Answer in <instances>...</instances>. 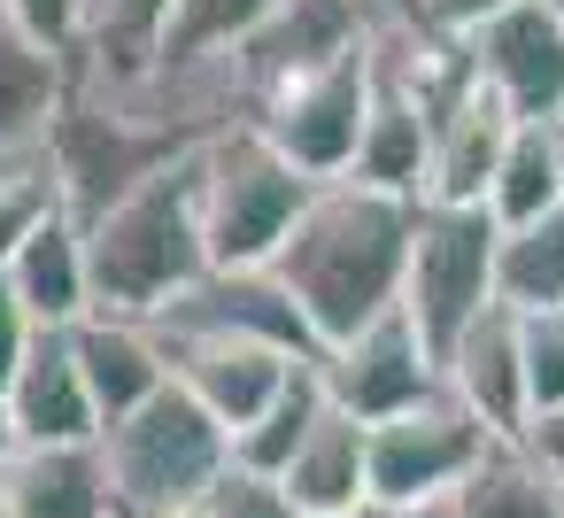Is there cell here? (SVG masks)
Masks as SVG:
<instances>
[{"mask_svg": "<svg viewBox=\"0 0 564 518\" xmlns=\"http://www.w3.org/2000/svg\"><path fill=\"white\" fill-rule=\"evenodd\" d=\"M410 233H417V202H402V194H379V186H356V179H325L310 194V209L294 217L271 271L302 302L317 348L348 341L356 325H371L379 310L402 302Z\"/></svg>", "mask_w": 564, "mask_h": 518, "instance_id": "cell-1", "label": "cell"}, {"mask_svg": "<svg viewBox=\"0 0 564 518\" xmlns=\"http://www.w3.org/2000/svg\"><path fill=\"white\" fill-rule=\"evenodd\" d=\"M86 263H94V310H117V317H155L171 294H186L209 271L194 155L163 163L124 202H109L86 225Z\"/></svg>", "mask_w": 564, "mask_h": 518, "instance_id": "cell-2", "label": "cell"}, {"mask_svg": "<svg viewBox=\"0 0 564 518\" xmlns=\"http://www.w3.org/2000/svg\"><path fill=\"white\" fill-rule=\"evenodd\" d=\"M101 464L124 518H155L178 503H209V487L232 472V433L194 402L186 379H163L140 410L101 425Z\"/></svg>", "mask_w": 564, "mask_h": 518, "instance_id": "cell-3", "label": "cell"}, {"mask_svg": "<svg viewBox=\"0 0 564 518\" xmlns=\"http://www.w3.org/2000/svg\"><path fill=\"white\" fill-rule=\"evenodd\" d=\"M194 171H202V240H209V263L225 271H263L317 194V179L294 171L256 125L209 132L194 148Z\"/></svg>", "mask_w": 564, "mask_h": 518, "instance_id": "cell-4", "label": "cell"}, {"mask_svg": "<svg viewBox=\"0 0 564 518\" xmlns=\"http://www.w3.org/2000/svg\"><path fill=\"white\" fill-rule=\"evenodd\" d=\"M202 140H186L178 125L148 117L132 94H109V86H70L55 132H47V155H55V179H63V209L78 225H94L109 202H124L140 179H155L163 163L194 155Z\"/></svg>", "mask_w": 564, "mask_h": 518, "instance_id": "cell-5", "label": "cell"}, {"mask_svg": "<svg viewBox=\"0 0 564 518\" xmlns=\"http://www.w3.org/2000/svg\"><path fill=\"white\" fill-rule=\"evenodd\" d=\"M495 248L502 225L487 217V202H417V233H410V271H402V310L417 317V333L433 341V356L487 310L495 294Z\"/></svg>", "mask_w": 564, "mask_h": 518, "instance_id": "cell-6", "label": "cell"}, {"mask_svg": "<svg viewBox=\"0 0 564 518\" xmlns=\"http://www.w3.org/2000/svg\"><path fill=\"white\" fill-rule=\"evenodd\" d=\"M364 117H371V40L348 47V55H333V63H317V71L279 78V86L248 109V125H256L294 171H310L317 186L356 171Z\"/></svg>", "mask_w": 564, "mask_h": 518, "instance_id": "cell-7", "label": "cell"}, {"mask_svg": "<svg viewBox=\"0 0 564 518\" xmlns=\"http://www.w3.org/2000/svg\"><path fill=\"white\" fill-rule=\"evenodd\" d=\"M487 425L441 387L417 410H394L371 425L364 456H371V503H402V510H448V495L464 487V472L487 456Z\"/></svg>", "mask_w": 564, "mask_h": 518, "instance_id": "cell-8", "label": "cell"}, {"mask_svg": "<svg viewBox=\"0 0 564 518\" xmlns=\"http://www.w3.org/2000/svg\"><path fill=\"white\" fill-rule=\"evenodd\" d=\"M148 325H155L163 356L186 348V341H263V348H286V356H302V364L325 356L317 333H310V317H302V302L279 287L271 263H263V271H225V263H209V271H202L186 294H171Z\"/></svg>", "mask_w": 564, "mask_h": 518, "instance_id": "cell-9", "label": "cell"}, {"mask_svg": "<svg viewBox=\"0 0 564 518\" xmlns=\"http://www.w3.org/2000/svg\"><path fill=\"white\" fill-rule=\"evenodd\" d=\"M317 379H325L333 410L379 425V418L417 410L425 395H441V356H433V341L417 333V317L394 302V310H379L371 325H356L348 341H333V348L317 356Z\"/></svg>", "mask_w": 564, "mask_h": 518, "instance_id": "cell-10", "label": "cell"}, {"mask_svg": "<svg viewBox=\"0 0 564 518\" xmlns=\"http://www.w3.org/2000/svg\"><path fill=\"white\" fill-rule=\"evenodd\" d=\"M518 132V109L456 63V78L433 94V163H425V202H487V179Z\"/></svg>", "mask_w": 564, "mask_h": 518, "instance_id": "cell-11", "label": "cell"}, {"mask_svg": "<svg viewBox=\"0 0 564 518\" xmlns=\"http://www.w3.org/2000/svg\"><path fill=\"white\" fill-rule=\"evenodd\" d=\"M464 63L518 117H541V125L564 117V24L541 9V0H510V9H495L479 32H464Z\"/></svg>", "mask_w": 564, "mask_h": 518, "instance_id": "cell-12", "label": "cell"}, {"mask_svg": "<svg viewBox=\"0 0 564 518\" xmlns=\"http://www.w3.org/2000/svg\"><path fill=\"white\" fill-rule=\"evenodd\" d=\"M441 387H448L495 441H525V433H533L525 348H518V310H510V302H487V310L441 348Z\"/></svg>", "mask_w": 564, "mask_h": 518, "instance_id": "cell-13", "label": "cell"}, {"mask_svg": "<svg viewBox=\"0 0 564 518\" xmlns=\"http://www.w3.org/2000/svg\"><path fill=\"white\" fill-rule=\"evenodd\" d=\"M9 410H17L24 449H40V441H101V410H94L86 371H78L70 325H40V341L9 371Z\"/></svg>", "mask_w": 564, "mask_h": 518, "instance_id": "cell-14", "label": "cell"}, {"mask_svg": "<svg viewBox=\"0 0 564 518\" xmlns=\"http://www.w3.org/2000/svg\"><path fill=\"white\" fill-rule=\"evenodd\" d=\"M294 371H302V356L263 348V341H186V348H171V379H186L194 402H202L225 433L256 425V418L279 402V387H286Z\"/></svg>", "mask_w": 564, "mask_h": 518, "instance_id": "cell-15", "label": "cell"}, {"mask_svg": "<svg viewBox=\"0 0 564 518\" xmlns=\"http://www.w3.org/2000/svg\"><path fill=\"white\" fill-rule=\"evenodd\" d=\"M0 487H9L17 518H124L117 487H109V464H101V441L17 449L9 464H0Z\"/></svg>", "mask_w": 564, "mask_h": 518, "instance_id": "cell-16", "label": "cell"}, {"mask_svg": "<svg viewBox=\"0 0 564 518\" xmlns=\"http://www.w3.org/2000/svg\"><path fill=\"white\" fill-rule=\"evenodd\" d=\"M70 348H78L86 387H94L101 425H109V418H124V410H140V402L171 379V356H163V341H155V325H148V317L94 310V317H78V325H70Z\"/></svg>", "mask_w": 564, "mask_h": 518, "instance_id": "cell-17", "label": "cell"}, {"mask_svg": "<svg viewBox=\"0 0 564 518\" xmlns=\"http://www.w3.org/2000/svg\"><path fill=\"white\" fill-rule=\"evenodd\" d=\"M364 441H371L364 418L325 410V418L310 425V441L294 449V464L279 472L286 503H294L302 518H356V510L371 503V456H364Z\"/></svg>", "mask_w": 564, "mask_h": 518, "instance_id": "cell-18", "label": "cell"}, {"mask_svg": "<svg viewBox=\"0 0 564 518\" xmlns=\"http://www.w3.org/2000/svg\"><path fill=\"white\" fill-rule=\"evenodd\" d=\"M9 287L40 325H78L94 317V263H86V225L63 209L47 217L17 256H9Z\"/></svg>", "mask_w": 564, "mask_h": 518, "instance_id": "cell-19", "label": "cell"}, {"mask_svg": "<svg viewBox=\"0 0 564 518\" xmlns=\"http://www.w3.org/2000/svg\"><path fill=\"white\" fill-rule=\"evenodd\" d=\"M271 17H279V0H171V24H163V47H155V78L232 63Z\"/></svg>", "mask_w": 564, "mask_h": 518, "instance_id": "cell-20", "label": "cell"}, {"mask_svg": "<svg viewBox=\"0 0 564 518\" xmlns=\"http://www.w3.org/2000/svg\"><path fill=\"white\" fill-rule=\"evenodd\" d=\"M441 518H564V495L525 441H487V456L464 472Z\"/></svg>", "mask_w": 564, "mask_h": 518, "instance_id": "cell-21", "label": "cell"}, {"mask_svg": "<svg viewBox=\"0 0 564 518\" xmlns=\"http://www.w3.org/2000/svg\"><path fill=\"white\" fill-rule=\"evenodd\" d=\"M556 202H564L556 125H541V117H518L510 148H502V163H495V179H487V217L510 233V225H533V217H541V209H556Z\"/></svg>", "mask_w": 564, "mask_h": 518, "instance_id": "cell-22", "label": "cell"}, {"mask_svg": "<svg viewBox=\"0 0 564 518\" xmlns=\"http://www.w3.org/2000/svg\"><path fill=\"white\" fill-rule=\"evenodd\" d=\"M333 410V395H325V379H317V364H302L286 387H279V402L256 418V425H240L232 433V472H256V479H279L286 464H294V449L310 441V425Z\"/></svg>", "mask_w": 564, "mask_h": 518, "instance_id": "cell-23", "label": "cell"}, {"mask_svg": "<svg viewBox=\"0 0 564 518\" xmlns=\"http://www.w3.org/2000/svg\"><path fill=\"white\" fill-rule=\"evenodd\" d=\"M495 294L510 310H549L564 302V202L541 209L533 225H510L495 248Z\"/></svg>", "mask_w": 564, "mask_h": 518, "instance_id": "cell-24", "label": "cell"}, {"mask_svg": "<svg viewBox=\"0 0 564 518\" xmlns=\"http://www.w3.org/2000/svg\"><path fill=\"white\" fill-rule=\"evenodd\" d=\"M47 217H63L55 155H47V148H17V155H0V271H9V256H17Z\"/></svg>", "mask_w": 564, "mask_h": 518, "instance_id": "cell-25", "label": "cell"}, {"mask_svg": "<svg viewBox=\"0 0 564 518\" xmlns=\"http://www.w3.org/2000/svg\"><path fill=\"white\" fill-rule=\"evenodd\" d=\"M518 348H525V395H533V418L564 410V302L518 310Z\"/></svg>", "mask_w": 564, "mask_h": 518, "instance_id": "cell-26", "label": "cell"}, {"mask_svg": "<svg viewBox=\"0 0 564 518\" xmlns=\"http://www.w3.org/2000/svg\"><path fill=\"white\" fill-rule=\"evenodd\" d=\"M0 17H9L24 40H40L47 55H63V63L78 71L86 24H94V0H0Z\"/></svg>", "mask_w": 564, "mask_h": 518, "instance_id": "cell-27", "label": "cell"}, {"mask_svg": "<svg viewBox=\"0 0 564 518\" xmlns=\"http://www.w3.org/2000/svg\"><path fill=\"white\" fill-rule=\"evenodd\" d=\"M209 518H302V510L286 503V487H279V479L225 472V479L209 487Z\"/></svg>", "mask_w": 564, "mask_h": 518, "instance_id": "cell-28", "label": "cell"}, {"mask_svg": "<svg viewBox=\"0 0 564 518\" xmlns=\"http://www.w3.org/2000/svg\"><path fill=\"white\" fill-rule=\"evenodd\" d=\"M40 341V317L17 302V287H9V271H0V387H9V371L24 364V348Z\"/></svg>", "mask_w": 564, "mask_h": 518, "instance_id": "cell-29", "label": "cell"}, {"mask_svg": "<svg viewBox=\"0 0 564 518\" xmlns=\"http://www.w3.org/2000/svg\"><path fill=\"white\" fill-rule=\"evenodd\" d=\"M525 449L541 456V472L556 479V495H564V410H549V418H533V433H525Z\"/></svg>", "mask_w": 564, "mask_h": 518, "instance_id": "cell-30", "label": "cell"}, {"mask_svg": "<svg viewBox=\"0 0 564 518\" xmlns=\"http://www.w3.org/2000/svg\"><path fill=\"white\" fill-rule=\"evenodd\" d=\"M24 441H17V410H9V387H0V464H9Z\"/></svg>", "mask_w": 564, "mask_h": 518, "instance_id": "cell-31", "label": "cell"}, {"mask_svg": "<svg viewBox=\"0 0 564 518\" xmlns=\"http://www.w3.org/2000/svg\"><path fill=\"white\" fill-rule=\"evenodd\" d=\"M356 518H441V510H402V503H364Z\"/></svg>", "mask_w": 564, "mask_h": 518, "instance_id": "cell-32", "label": "cell"}, {"mask_svg": "<svg viewBox=\"0 0 564 518\" xmlns=\"http://www.w3.org/2000/svg\"><path fill=\"white\" fill-rule=\"evenodd\" d=\"M155 518H209V503H178V510H155Z\"/></svg>", "mask_w": 564, "mask_h": 518, "instance_id": "cell-33", "label": "cell"}, {"mask_svg": "<svg viewBox=\"0 0 564 518\" xmlns=\"http://www.w3.org/2000/svg\"><path fill=\"white\" fill-rule=\"evenodd\" d=\"M0 518H17V503H9V487H0Z\"/></svg>", "mask_w": 564, "mask_h": 518, "instance_id": "cell-34", "label": "cell"}, {"mask_svg": "<svg viewBox=\"0 0 564 518\" xmlns=\"http://www.w3.org/2000/svg\"><path fill=\"white\" fill-rule=\"evenodd\" d=\"M541 9H549V17H556V24H564V0H541Z\"/></svg>", "mask_w": 564, "mask_h": 518, "instance_id": "cell-35", "label": "cell"}, {"mask_svg": "<svg viewBox=\"0 0 564 518\" xmlns=\"http://www.w3.org/2000/svg\"><path fill=\"white\" fill-rule=\"evenodd\" d=\"M556 163H564V117H556Z\"/></svg>", "mask_w": 564, "mask_h": 518, "instance_id": "cell-36", "label": "cell"}]
</instances>
